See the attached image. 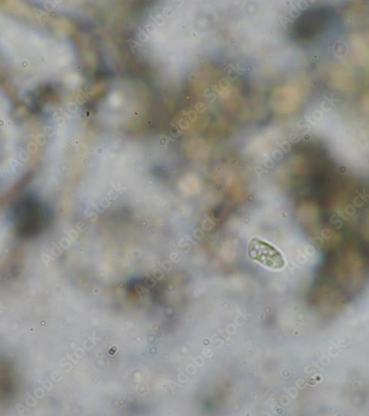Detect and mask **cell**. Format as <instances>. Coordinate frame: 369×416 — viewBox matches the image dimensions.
I'll return each mask as SVG.
<instances>
[{
  "mask_svg": "<svg viewBox=\"0 0 369 416\" xmlns=\"http://www.w3.org/2000/svg\"><path fill=\"white\" fill-rule=\"evenodd\" d=\"M247 253L250 259L268 269L279 270L285 265L282 253L271 244L258 238H253L250 240Z\"/></svg>",
  "mask_w": 369,
  "mask_h": 416,
  "instance_id": "cell-1",
  "label": "cell"
}]
</instances>
